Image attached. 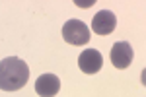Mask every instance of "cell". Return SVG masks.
<instances>
[{
  "mask_svg": "<svg viewBox=\"0 0 146 97\" xmlns=\"http://www.w3.org/2000/svg\"><path fill=\"white\" fill-rule=\"evenodd\" d=\"M60 89V80L55 74H41L35 82V91L41 97H55Z\"/></svg>",
  "mask_w": 146,
  "mask_h": 97,
  "instance_id": "obj_6",
  "label": "cell"
},
{
  "mask_svg": "<svg viewBox=\"0 0 146 97\" xmlns=\"http://www.w3.org/2000/svg\"><path fill=\"white\" fill-rule=\"evenodd\" d=\"M94 2H96V0H74V4L80 6V8H90Z\"/></svg>",
  "mask_w": 146,
  "mask_h": 97,
  "instance_id": "obj_7",
  "label": "cell"
},
{
  "mask_svg": "<svg viewBox=\"0 0 146 97\" xmlns=\"http://www.w3.org/2000/svg\"><path fill=\"white\" fill-rule=\"evenodd\" d=\"M29 80V66L18 56H8L0 60V89L18 91Z\"/></svg>",
  "mask_w": 146,
  "mask_h": 97,
  "instance_id": "obj_1",
  "label": "cell"
},
{
  "mask_svg": "<svg viewBox=\"0 0 146 97\" xmlns=\"http://www.w3.org/2000/svg\"><path fill=\"white\" fill-rule=\"evenodd\" d=\"M117 25V18L111 10H100L92 20V29L96 35H109Z\"/></svg>",
  "mask_w": 146,
  "mask_h": 97,
  "instance_id": "obj_5",
  "label": "cell"
},
{
  "mask_svg": "<svg viewBox=\"0 0 146 97\" xmlns=\"http://www.w3.org/2000/svg\"><path fill=\"white\" fill-rule=\"evenodd\" d=\"M111 62L115 68H119V70H125V68H129L131 62H133V47L129 41H117V43L111 47Z\"/></svg>",
  "mask_w": 146,
  "mask_h": 97,
  "instance_id": "obj_3",
  "label": "cell"
},
{
  "mask_svg": "<svg viewBox=\"0 0 146 97\" xmlns=\"http://www.w3.org/2000/svg\"><path fill=\"white\" fill-rule=\"evenodd\" d=\"M62 39L68 45H86L90 41V27L80 20H66L62 25Z\"/></svg>",
  "mask_w": 146,
  "mask_h": 97,
  "instance_id": "obj_2",
  "label": "cell"
},
{
  "mask_svg": "<svg viewBox=\"0 0 146 97\" xmlns=\"http://www.w3.org/2000/svg\"><path fill=\"white\" fill-rule=\"evenodd\" d=\"M78 66L84 74H98L101 70V66H103V56L96 49L82 51L80 56H78Z\"/></svg>",
  "mask_w": 146,
  "mask_h": 97,
  "instance_id": "obj_4",
  "label": "cell"
}]
</instances>
